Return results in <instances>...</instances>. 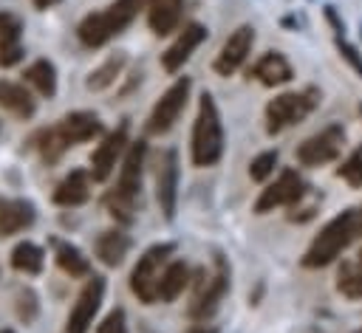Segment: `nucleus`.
I'll return each instance as SVG.
<instances>
[{
	"instance_id": "f257e3e1",
	"label": "nucleus",
	"mask_w": 362,
	"mask_h": 333,
	"mask_svg": "<svg viewBox=\"0 0 362 333\" xmlns=\"http://www.w3.org/2000/svg\"><path fill=\"white\" fill-rule=\"evenodd\" d=\"M144 164H147V141L136 138V141H130V147L122 158L116 186L105 195V206L119 223H133V212H136L139 195H141Z\"/></svg>"
},
{
	"instance_id": "f03ea898",
	"label": "nucleus",
	"mask_w": 362,
	"mask_h": 333,
	"mask_svg": "<svg viewBox=\"0 0 362 333\" xmlns=\"http://www.w3.org/2000/svg\"><path fill=\"white\" fill-rule=\"evenodd\" d=\"M153 0H113L102 11H90L76 25V40L85 48H102L113 37H119L141 11L150 8Z\"/></svg>"
},
{
	"instance_id": "7ed1b4c3",
	"label": "nucleus",
	"mask_w": 362,
	"mask_h": 333,
	"mask_svg": "<svg viewBox=\"0 0 362 333\" xmlns=\"http://www.w3.org/2000/svg\"><path fill=\"white\" fill-rule=\"evenodd\" d=\"M359 237V209H345L339 214H334L320 234H314V240L308 243L305 254L300 257L303 268H325L331 262L339 260V254Z\"/></svg>"
},
{
	"instance_id": "20e7f679",
	"label": "nucleus",
	"mask_w": 362,
	"mask_h": 333,
	"mask_svg": "<svg viewBox=\"0 0 362 333\" xmlns=\"http://www.w3.org/2000/svg\"><path fill=\"white\" fill-rule=\"evenodd\" d=\"M223 155V124H221V110L215 104L212 93L198 96V113L192 124V138H189V158L195 166H215Z\"/></svg>"
},
{
	"instance_id": "39448f33",
	"label": "nucleus",
	"mask_w": 362,
	"mask_h": 333,
	"mask_svg": "<svg viewBox=\"0 0 362 333\" xmlns=\"http://www.w3.org/2000/svg\"><path fill=\"white\" fill-rule=\"evenodd\" d=\"M173 251H175L173 243H156V246L144 248L141 257L136 260L127 285H130V293L141 305H156L158 302V282H161V274H164Z\"/></svg>"
},
{
	"instance_id": "423d86ee",
	"label": "nucleus",
	"mask_w": 362,
	"mask_h": 333,
	"mask_svg": "<svg viewBox=\"0 0 362 333\" xmlns=\"http://www.w3.org/2000/svg\"><path fill=\"white\" fill-rule=\"evenodd\" d=\"M320 104V93L314 87L305 90H283L266 104V133L277 135L294 124H300Z\"/></svg>"
},
{
	"instance_id": "0eeeda50",
	"label": "nucleus",
	"mask_w": 362,
	"mask_h": 333,
	"mask_svg": "<svg viewBox=\"0 0 362 333\" xmlns=\"http://www.w3.org/2000/svg\"><path fill=\"white\" fill-rule=\"evenodd\" d=\"M189 87H192V79H189V76H178V79L156 99V104H153V110H150V116H147V124H144V130H147L150 135H164V133H170V130L175 127L178 116H181L184 107H187Z\"/></svg>"
},
{
	"instance_id": "6e6552de",
	"label": "nucleus",
	"mask_w": 362,
	"mask_h": 333,
	"mask_svg": "<svg viewBox=\"0 0 362 333\" xmlns=\"http://www.w3.org/2000/svg\"><path fill=\"white\" fill-rule=\"evenodd\" d=\"M342 147H345V127L342 124H328L322 127L320 133L303 138L294 150V158L300 166H325L331 161H337L342 155Z\"/></svg>"
},
{
	"instance_id": "1a4fd4ad",
	"label": "nucleus",
	"mask_w": 362,
	"mask_h": 333,
	"mask_svg": "<svg viewBox=\"0 0 362 333\" xmlns=\"http://www.w3.org/2000/svg\"><path fill=\"white\" fill-rule=\"evenodd\" d=\"M308 192V183L303 175L291 166H283L272 183H266L255 200V214H269L274 209H291L303 195Z\"/></svg>"
},
{
	"instance_id": "9d476101",
	"label": "nucleus",
	"mask_w": 362,
	"mask_h": 333,
	"mask_svg": "<svg viewBox=\"0 0 362 333\" xmlns=\"http://www.w3.org/2000/svg\"><path fill=\"white\" fill-rule=\"evenodd\" d=\"M127 147H130V121L124 119V121H119V127H113V130L96 144V150L90 152V166H88V172H90L93 183H105V181L116 172V164H122Z\"/></svg>"
},
{
	"instance_id": "9b49d317",
	"label": "nucleus",
	"mask_w": 362,
	"mask_h": 333,
	"mask_svg": "<svg viewBox=\"0 0 362 333\" xmlns=\"http://www.w3.org/2000/svg\"><path fill=\"white\" fill-rule=\"evenodd\" d=\"M102 299H105V277H99V274L85 277V285L79 288V293L71 305L62 333H88V327L93 325V316L99 313Z\"/></svg>"
},
{
	"instance_id": "f8f14e48",
	"label": "nucleus",
	"mask_w": 362,
	"mask_h": 333,
	"mask_svg": "<svg viewBox=\"0 0 362 333\" xmlns=\"http://www.w3.org/2000/svg\"><path fill=\"white\" fill-rule=\"evenodd\" d=\"M195 279H198V291H195V296H192L189 316H192L195 322H206V319L218 310V305L223 302V296H226V291H229V271H226L223 260H218V271H215V274L204 277V271H198Z\"/></svg>"
},
{
	"instance_id": "ddd939ff",
	"label": "nucleus",
	"mask_w": 362,
	"mask_h": 333,
	"mask_svg": "<svg viewBox=\"0 0 362 333\" xmlns=\"http://www.w3.org/2000/svg\"><path fill=\"white\" fill-rule=\"evenodd\" d=\"M178 178H181V164H178V150L167 147L158 155L156 164V203L164 214V220L175 217V206H178Z\"/></svg>"
},
{
	"instance_id": "4468645a",
	"label": "nucleus",
	"mask_w": 362,
	"mask_h": 333,
	"mask_svg": "<svg viewBox=\"0 0 362 333\" xmlns=\"http://www.w3.org/2000/svg\"><path fill=\"white\" fill-rule=\"evenodd\" d=\"M252 48H255V28H252L249 23H243V25H238L235 31H229V37L223 40L221 51L215 54L212 71H215L218 76H232L235 71L243 68V62L249 59Z\"/></svg>"
},
{
	"instance_id": "2eb2a0df",
	"label": "nucleus",
	"mask_w": 362,
	"mask_h": 333,
	"mask_svg": "<svg viewBox=\"0 0 362 333\" xmlns=\"http://www.w3.org/2000/svg\"><path fill=\"white\" fill-rule=\"evenodd\" d=\"M204 40H206V25H201V23H195V20L184 23V25L178 28L175 40H173V42L167 45V51L161 54V68H164L167 73H178Z\"/></svg>"
},
{
	"instance_id": "dca6fc26",
	"label": "nucleus",
	"mask_w": 362,
	"mask_h": 333,
	"mask_svg": "<svg viewBox=\"0 0 362 333\" xmlns=\"http://www.w3.org/2000/svg\"><path fill=\"white\" fill-rule=\"evenodd\" d=\"M57 130L65 138V144L74 147V144H85V141L99 138L102 135V119L90 110H74L57 121Z\"/></svg>"
},
{
	"instance_id": "f3484780",
	"label": "nucleus",
	"mask_w": 362,
	"mask_h": 333,
	"mask_svg": "<svg viewBox=\"0 0 362 333\" xmlns=\"http://www.w3.org/2000/svg\"><path fill=\"white\" fill-rule=\"evenodd\" d=\"M249 76L257 79L260 85L266 87H280V85H288L294 79V68L291 62L280 54V51H266L252 68H249Z\"/></svg>"
},
{
	"instance_id": "a211bd4d",
	"label": "nucleus",
	"mask_w": 362,
	"mask_h": 333,
	"mask_svg": "<svg viewBox=\"0 0 362 333\" xmlns=\"http://www.w3.org/2000/svg\"><path fill=\"white\" fill-rule=\"evenodd\" d=\"M23 59V20L11 11H0V68H11Z\"/></svg>"
},
{
	"instance_id": "6ab92c4d",
	"label": "nucleus",
	"mask_w": 362,
	"mask_h": 333,
	"mask_svg": "<svg viewBox=\"0 0 362 333\" xmlns=\"http://www.w3.org/2000/svg\"><path fill=\"white\" fill-rule=\"evenodd\" d=\"M0 107L8 116L25 121V119H31L37 113V99L31 96V90L25 85L11 82V79H0Z\"/></svg>"
},
{
	"instance_id": "aec40b11",
	"label": "nucleus",
	"mask_w": 362,
	"mask_h": 333,
	"mask_svg": "<svg viewBox=\"0 0 362 333\" xmlns=\"http://www.w3.org/2000/svg\"><path fill=\"white\" fill-rule=\"evenodd\" d=\"M90 172L85 169H71L54 189V203L57 206H65V209H74V206H82L88 198H90Z\"/></svg>"
},
{
	"instance_id": "412c9836",
	"label": "nucleus",
	"mask_w": 362,
	"mask_h": 333,
	"mask_svg": "<svg viewBox=\"0 0 362 333\" xmlns=\"http://www.w3.org/2000/svg\"><path fill=\"white\" fill-rule=\"evenodd\" d=\"M34 223V206L23 198H0V237L25 231Z\"/></svg>"
},
{
	"instance_id": "4be33fe9",
	"label": "nucleus",
	"mask_w": 362,
	"mask_h": 333,
	"mask_svg": "<svg viewBox=\"0 0 362 333\" xmlns=\"http://www.w3.org/2000/svg\"><path fill=\"white\" fill-rule=\"evenodd\" d=\"M181 14H184V0H153L147 8V25L153 34L167 37L178 31Z\"/></svg>"
},
{
	"instance_id": "5701e85b",
	"label": "nucleus",
	"mask_w": 362,
	"mask_h": 333,
	"mask_svg": "<svg viewBox=\"0 0 362 333\" xmlns=\"http://www.w3.org/2000/svg\"><path fill=\"white\" fill-rule=\"evenodd\" d=\"M127 251H130V237H127L122 229H107V231H102V234L96 237V243H93L96 260H99L102 265H107V268L122 265L124 257H127Z\"/></svg>"
},
{
	"instance_id": "b1692460",
	"label": "nucleus",
	"mask_w": 362,
	"mask_h": 333,
	"mask_svg": "<svg viewBox=\"0 0 362 333\" xmlns=\"http://www.w3.org/2000/svg\"><path fill=\"white\" fill-rule=\"evenodd\" d=\"M189 279H192L189 265L184 260H170L161 274V282H158V302H164V305L175 302L184 293V288L189 285Z\"/></svg>"
},
{
	"instance_id": "393cba45",
	"label": "nucleus",
	"mask_w": 362,
	"mask_h": 333,
	"mask_svg": "<svg viewBox=\"0 0 362 333\" xmlns=\"http://www.w3.org/2000/svg\"><path fill=\"white\" fill-rule=\"evenodd\" d=\"M124 65H127V54H124V51L110 54L99 68H93V71L88 73L85 87H88V90H93V93L107 90L110 85H116V82H119V76L124 73Z\"/></svg>"
},
{
	"instance_id": "a878e982",
	"label": "nucleus",
	"mask_w": 362,
	"mask_h": 333,
	"mask_svg": "<svg viewBox=\"0 0 362 333\" xmlns=\"http://www.w3.org/2000/svg\"><path fill=\"white\" fill-rule=\"evenodd\" d=\"M8 262H11V268H14L17 274H23V277H37V274L42 271V265H45V251H42L37 243H31V240H20V243L11 248Z\"/></svg>"
},
{
	"instance_id": "bb28decb",
	"label": "nucleus",
	"mask_w": 362,
	"mask_h": 333,
	"mask_svg": "<svg viewBox=\"0 0 362 333\" xmlns=\"http://www.w3.org/2000/svg\"><path fill=\"white\" fill-rule=\"evenodd\" d=\"M54 262L59 265L62 274H68L71 279H79V277H90V260L71 243L65 240H57L54 243Z\"/></svg>"
},
{
	"instance_id": "cd10ccee",
	"label": "nucleus",
	"mask_w": 362,
	"mask_h": 333,
	"mask_svg": "<svg viewBox=\"0 0 362 333\" xmlns=\"http://www.w3.org/2000/svg\"><path fill=\"white\" fill-rule=\"evenodd\" d=\"M25 82L42 96V99H51L54 93H57V68H54V62H48V59H37V62H31L28 68H25Z\"/></svg>"
},
{
	"instance_id": "c85d7f7f",
	"label": "nucleus",
	"mask_w": 362,
	"mask_h": 333,
	"mask_svg": "<svg viewBox=\"0 0 362 333\" xmlns=\"http://www.w3.org/2000/svg\"><path fill=\"white\" fill-rule=\"evenodd\" d=\"M337 293L345 299H362V262L359 260H345L337 268Z\"/></svg>"
},
{
	"instance_id": "c756f323",
	"label": "nucleus",
	"mask_w": 362,
	"mask_h": 333,
	"mask_svg": "<svg viewBox=\"0 0 362 333\" xmlns=\"http://www.w3.org/2000/svg\"><path fill=\"white\" fill-rule=\"evenodd\" d=\"M34 147L40 150L42 161H57V158H59V155L68 150V144H65V138L59 135L57 124H54V127H48V130H42V133H37Z\"/></svg>"
},
{
	"instance_id": "7c9ffc66",
	"label": "nucleus",
	"mask_w": 362,
	"mask_h": 333,
	"mask_svg": "<svg viewBox=\"0 0 362 333\" xmlns=\"http://www.w3.org/2000/svg\"><path fill=\"white\" fill-rule=\"evenodd\" d=\"M337 178H342L351 189H362V144L342 158V164L337 166Z\"/></svg>"
},
{
	"instance_id": "2f4dec72",
	"label": "nucleus",
	"mask_w": 362,
	"mask_h": 333,
	"mask_svg": "<svg viewBox=\"0 0 362 333\" xmlns=\"http://www.w3.org/2000/svg\"><path fill=\"white\" fill-rule=\"evenodd\" d=\"M277 164H280L277 150H266V152H260V155L252 158V164H249V178L257 181V183H263V181H269V178L274 175Z\"/></svg>"
},
{
	"instance_id": "473e14b6",
	"label": "nucleus",
	"mask_w": 362,
	"mask_h": 333,
	"mask_svg": "<svg viewBox=\"0 0 362 333\" xmlns=\"http://www.w3.org/2000/svg\"><path fill=\"white\" fill-rule=\"evenodd\" d=\"M17 316H20V322H25V325L34 322V316H37V296H34L31 288H23V291L17 293Z\"/></svg>"
},
{
	"instance_id": "72a5a7b5",
	"label": "nucleus",
	"mask_w": 362,
	"mask_h": 333,
	"mask_svg": "<svg viewBox=\"0 0 362 333\" xmlns=\"http://www.w3.org/2000/svg\"><path fill=\"white\" fill-rule=\"evenodd\" d=\"M96 333H130V330H127V316H124V310H122V308H113V310L102 319V325L96 327Z\"/></svg>"
},
{
	"instance_id": "f704fd0d",
	"label": "nucleus",
	"mask_w": 362,
	"mask_h": 333,
	"mask_svg": "<svg viewBox=\"0 0 362 333\" xmlns=\"http://www.w3.org/2000/svg\"><path fill=\"white\" fill-rule=\"evenodd\" d=\"M305 195H308V192H305ZM305 195L288 209V220H291V223H305V220H311V217L317 214L320 203H317V200H305Z\"/></svg>"
},
{
	"instance_id": "c9c22d12",
	"label": "nucleus",
	"mask_w": 362,
	"mask_h": 333,
	"mask_svg": "<svg viewBox=\"0 0 362 333\" xmlns=\"http://www.w3.org/2000/svg\"><path fill=\"white\" fill-rule=\"evenodd\" d=\"M337 51H339V56H342V59H345V62L351 65V71L362 76V51H359L356 45H351V42H345L342 37L337 40Z\"/></svg>"
},
{
	"instance_id": "e433bc0d",
	"label": "nucleus",
	"mask_w": 362,
	"mask_h": 333,
	"mask_svg": "<svg viewBox=\"0 0 362 333\" xmlns=\"http://www.w3.org/2000/svg\"><path fill=\"white\" fill-rule=\"evenodd\" d=\"M322 11H325V20L331 23V28H334V34H337V40H339V37L345 34V23L339 20V14H337V8H334V6H325Z\"/></svg>"
},
{
	"instance_id": "4c0bfd02",
	"label": "nucleus",
	"mask_w": 362,
	"mask_h": 333,
	"mask_svg": "<svg viewBox=\"0 0 362 333\" xmlns=\"http://www.w3.org/2000/svg\"><path fill=\"white\" fill-rule=\"evenodd\" d=\"M31 3H34L37 8H51V6H54V3H59V0H31Z\"/></svg>"
},
{
	"instance_id": "58836bf2",
	"label": "nucleus",
	"mask_w": 362,
	"mask_h": 333,
	"mask_svg": "<svg viewBox=\"0 0 362 333\" xmlns=\"http://www.w3.org/2000/svg\"><path fill=\"white\" fill-rule=\"evenodd\" d=\"M187 333H215L212 327H204V325H195V327H189Z\"/></svg>"
},
{
	"instance_id": "ea45409f",
	"label": "nucleus",
	"mask_w": 362,
	"mask_h": 333,
	"mask_svg": "<svg viewBox=\"0 0 362 333\" xmlns=\"http://www.w3.org/2000/svg\"><path fill=\"white\" fill-rule=\"evenodd\" d=\"M359 234H362V209H359Z\"/></svg>"
},
{
	"instance_id": "a19ab883",
	"label": "nucleus",
	"mask_w": 362,
	"mask_h": 333,
	"mask_svg": "<svg viewBox=\"0 0 362 333\" xmlns=\"http://www.w3.org/2000/svg\"><path fill=\"white\" fill-rule=\"evenodd\" d=\"M0 333H14V330H8V327H3V330H0Z\"/></svg>"
},
{
	"instance_id": "79ce46f5",
	"label": "nucleus",
	"mask_w": 362,
	"mask_h": 333,
	"mask_svg": "<svg viewBox=\"0 0 362 333\" xmlns=\"http://www.w3.org/2000/svg\"><path fill=\"white\" fill-rule=\"evenodd\" d=\"M356 260H359V262H362V248H359V254H356Z\"/></svg>"
},
{
	"instance_id": "37998d69",
	"label": "nucleus",
	"mask_w": 362,
	"mask_h": 333,
	"mask_svg": "<svg viewBox=\"0 0 362 333\" xmlns=\"http://www.w3.org/2000/svg\"><path fill=\"white\" fill-rule=\"evenodd\" d=\"M354 333H362V327H359V330H354Z\"/></svg>"
},
{
	"instance_id": "c03bdc74",
	"label": "nucleus",
	"mask_w": 362,
	"mask_h": 333,
	"mask_svg": "<svg viewBox=\"0 0 362 333\" xmlns=\"http://www.w3.org/2000/svg\"><path fill=\"white\" fill-rule=\"evenodd\" d=\"M359 113H362V104H359Z\"/></svg>"
},
{
	"instance_id": "a18cd8bd",
	"label": "nucleus",
	"mask_w": 362,
	"mask_h": 333,
	"mask_svg": "<svg viewBox=\"0 0 362 333\" xmlns=\"http://www.w3.org/2000/svg\"><path fill=\"white\" fill-rule=\"evenodd\" d=\"M359 31H362V28H359Z\"/></svg>"
}]
</instances>
